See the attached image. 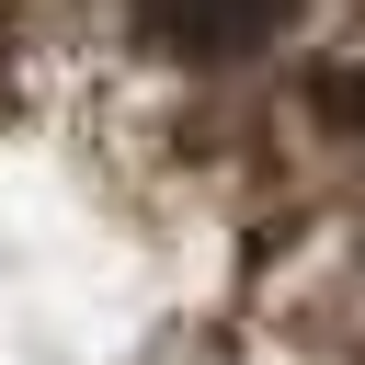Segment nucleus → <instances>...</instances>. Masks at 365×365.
<instances>
[{"instance_id": "obj_1", "label": "nucleus", "mask_w": 365, "mask_h": 365, "mask_svg": "<svg viewBox=\"0 0 365 365\" xmlns=\"http://www.w3.org/2000/svg\"><path fill=\"white\" fill-rule=\"evenodd\" d=\"M297 11H308V0H137V34H148L160 57H182V68H228V57L274 46Z\"/></svg>"}, {"instance_id": "obj_2", "label": "nucleus", "mask_w": 365, "mask_h": 365, "mask_svg": "<svg viewBox=\"0 0 365 365\" xmlns=\"http://www.w3.org/2000/svg\"><path fill=\"white\" fill-rule=\"evenodd\" d=\"M308 103H319V125H331V137H365V68H319V91H308Z\"/></svg>"}]
</instances>
